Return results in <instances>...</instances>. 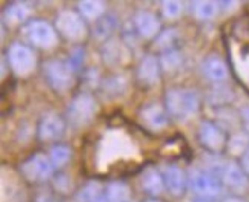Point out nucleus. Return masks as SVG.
Listing matches in <instances>:
<instances>
[{
  "label": "nucleus",
  "mask_w": 249,
  "mask_h": 202,
  "mask_svg": "<svg viewBox=\"0 0 249 202\" xmlns=\"http://www.w3.org/2000/svg\"><path fill=\"white\" fill-rule=\"evenodd\" d=\"M200 108V100L196 91L177 88L165 95V109L169 117L177 121H186L194 117Z\"/></svg>",
  "instance_id": "obj_1"
},
{
  "label": "nucleus",
  "mask_w": 249,
  "mask_h": 202,
  "mask_svg": "<svg viewBox=\"0 0 249 202\" xmlns=\"http://www.w3.org/2000/svg\"><path fill=\"white\" fill-rule=\"evenodd\" d=\"M95 110H97V103L94 97L88 92H82L75 95L66 106V121L72 127H83L94 118Z\"/></svg>",
  "instance_id": "obj_2"
},
{
  "label": "nucleus",
  "mask_w": 249,
  "mask_h": 202,
  "mask_svg": "<svg viewBox=\"0 0 249 202\" xmlns=\"http://www.w3.org/2000/svg\"><path fill=\"white\" fill-rule=\"evenodd\" d=\"M55 30L70 42H82L88 34L83 17L72 9H63L55 17Z\"/></svg>",
  "instance_id": "obj_3"
},
{
  "label": "nucleus",
  "mask_w": 249,
  "mask_h": 202,
  "mask_svg": "<svg viewBox=\"0 0 249 202\" xmlns=\"http://www.w3.org/2000/svg\"><path fill=\"white\" fill-rule=\"evenodd\" d=\"M43 72L51 88L59 92L70 89L74 83V69L68 62L57 59L46 62L43 64Z\"/></svg>",
  "instance_id": "obj_4"
},
{
  "label": "nucleus",
  "mask_w": 249,
  "mask_h": 202,
  "mask_svg": "<svg viewBox=\"0 0 249 202\" xmlns=\"http://www.w3.org/2000/svg\"><path fill=\"white\" fill-rule=\"evenodd\" d=\"M8 63L17 75H28L36 67V54L25 43L14 42L8 47Z\"/></svg>",
  "instance_id": "obj_5"
},
{
  "label": "nucleus",
  "mask_w": 249,
  "mask_h": 202,
  "mask_svg": "<svg viewBox=\"0 0 249 202\" xmlns=\"http://www.w3.org/2000/svg\"><path fill=\"white\" fill-rule=\"evenodd\" d=\"M25 34L33 46L40 47V49H50L57 45V30L46 20H33L26 25Z\"/></svg>",
  "instance_id": "obj_6"
},
{
  "label": "nucleus",
  "mask_w": 249,
  "mask_h": 202,
  "mask_svg": "<svg viewBox=\"0 0 249 202\" xmlns=\"http://www.w3.org/2000/svg\"><path fill=\"white\" fill-rule=\"evenodd\" d=\"M189 184L197 195L203 198H215L223 191V182L218 179L215 175L209 171L197 170L193 173V176L189 179Z\"/></svg>",
  "instance_id": "obj_7"
},
{
  "label": "nucleus",
  "mask_w": 249,
  "mask_h": 202,
  "mask_svg": "<svg viewBox=\"0 0 249 202\" xmlns=\"http://www.w3.org/2000/svg\"><path fill=\"white\" fill-rule=\"evenodd\" d=\"M198 140L206 150L213 152V153L222 152L226 146V135H225L223 129L217 126V124L213 121H203L200 124Z\"/></svg>",
  "instance_id": "obj_8"
},
{
  "label": "nucleus",
  "mask_w": 249,
  "mask_h": 202,
  "mask_svg": "<svg viewBox=\"0 0 249 202\" xmlns=\"http://www.w3.org/2000/svg\"><path fill=\"white\" fill-rule=\"evenodd\" d=\"M22 171L30 181H46L51 178L54 166L50 156H45L43 153H36L23 162Z\"/></svg>",
  "instance_id": "obj_9"
},
{
  "label": "nucleus",
  "mask_w": 249,
  "mask_h": 202,
  "mask_svg": "<svg viewBox=\"0 0 249 202\" xmlns=\"http://www.w3.org/2000/svg\"><path fill=\"white\" fill-rule=\"evenodd\" d=\"M222 182L223 186L234 191H245L249 187V176L245 173L240 164L228 162L222 169Z\"/></svg>",
  "instance_id": "obj_10"
},
{
  "label": "nucleus",
  "mask_w": 249,
  "mask_h": 202,
  "mask_svg": "<svg viewBox=\"0 0 249 202\" xmlns=\"http://www.w3.org/2000/svg\"><path fill=\"white\" fill-rule=\"evenodd\" d=\"M65 132V120L55 113H46L39 123V138L42 141H54Z\"/></svg>",
  "instance_id": "obj_11"
},
{
  "label": "nucleus",
  "mask_w": 249,
  "mask_h": 202,
  "mask_svg": "<svg viewBox=\"0 0 249 202\" xmlns=\"http://www.w3.org/2000/svg\"><path fill=\"white\" fill-rule=\"evenodd\" d=\"M160 72H161L160 60L156 55L148 54V55L143 57L139 67H137V78L142 84L152 86L154 83L159 81Z\"/></svg>",
  "instance_id": "obj_12"
},
{
  "label": "nucleus",
  "mask_w": 249,
  "mask_h": 202,
  "mask_svg": "<svg viewBox=\"0 0 249 202\" xmlns=\"http://www.w3.org/2000/svg\"><path fill=\"white\" fill-rule=\"evenodd\" d=\"M134 26L140 37L152 38L160 31V20L159 17L151 11H139L134 17Z\"/></svg>",
  "instance_id": "obj_13"
},
{
  "label": "nucleus",
  "mask_w": 249,
  "mask_h": 202,
  "mask_svg": "<svg viewBox=\"0 0 249 202\" xmlns=\"http://www.w3.org/2000/svg\"><path fill=\"white\" fill-rule=\"evenodd\" d=\"M142 121L152 130H160L168 124V112L160 104H148L142 109Z\"/></svg>",
  "instance_id": "obj_14"
},
{
  "label": "nucleus",
  "mask_w": 249,
  "mask_h": 202,
  "mask_svg": "<svg viewBox=\"0 0 249 202\" xmlns=\"http://www.w3.org/2000/svg\"><path fill=\"white\" fill-rule=\"evenodd\" d=\"M163 178H165L166 190L176 196L183 193L188 186V179H186L185 171L177 166H168L163 171Z\"/></svg>",
  "instance_id": "obj_15"
},
{
  "label": "nucleus",
  "mask_w": 249,
  "mask_h": 202,
  "mask_svg": "<svg viewBox=\"0 0 249 202\" xmlns=\"http://www.w3.org/2000/svg\"><path fill=\"white\" fill-rule=\"evenodd\" d=\"M142 187L146 193H149L152 196H157L160 193H163L165 188H166L163 173H160L156 169L146 170L142 176Z\"/></svg>",
  "instance_id": "obj_16"
},
{
  "label": "nucleus",
  "mask_w": 249,
  "mask_h": 202,
  "mask_svg": "<svg viewBox=\"0 0 249 202\" xmlns=\"http://www.w3.org/2000/svg\"><path fill=\"white\" fill-rule=\"evenodd\" d=\"M203 74L208 80L220 83V81L226 80L228 67L220 57L213 55V57H208V59L203 62Z\"/></svg>",
  "instance_id": "obj_17"
},
{
  "label": "nucleus",
  "mask_w": 249,
  "mask_h": 202,
  "mask_svg": "<svg viewBox=\"0 0 249 202\" xmlns=\"http://www.w3.org/2000/svg\"><path fill=\"white\" fill-rule=\"evenodd\" d=\"M77 13L86 20H95L105 16V3L100 0H83L77 5Z\"/></svg>",
  "instance_id": "obj_18"
},
{
  "label": "nucleus",
  "mask_w": 249,
  "mask_h": 202,
  "mask_svg": "<svg viewBox=\"0 0 249 202\" xmlns=\"http://www.w3.org/2000/svg\"><path fill=\"white\" fill-rule=\"evenodd\" d=\"M131 190L123 181H112L105 188V199L107 202H128Z\"/></svg>",
  "instance_id": "obj_19"
},
{
  "label": "nucleus",
  "mask_w": 249,
  "mask_h": 202,
  "mask_svg": "<svg viewBox=\"0 0 249 202\" xmlns=\"http://www.w3.org/2000/svg\"><path fill=\"white\" fill-rule=\"evenodd\" d=\"M220 5L217 2H213V0H198V2H194L191 5V9H193V14L200 18V20H211L214 18L218 13Z\"/></svg>",
  "instance_id": "obj_20"
},
{
  "label": "nucleus",
  "mask_w": 249,
  "mask_h": 202,
  "mask_svg": "<svg viewBox=\"0 0 249 202\" xmlns=\"http://www.w3.org/2000/svg\"><path fill=\"white\" fill-rule=\"evenodd\" d=\"M50 159L54 169H60L71 159V149L66 144H55L50 150Z\"/></svg>",
  "instance_id": "obj_21"
},
{
  "label": "nucleus",
  "mask_w": 249,
  "mask_h": 202,
  "mask_svg": "<svg viewBox=\"0 0 249 202\" xmlns=\"http://www.w3.org/2000/svg\"><path fill=\"white\" fill-rule=\"evenodd\" d=\"M30 16V9L25 3H11L5 9V18L6 22L17 25L26 20V17Z\"/></svg>",
  "instance_id": "obj_22"
},
{
  "label": "nucleus",
  "mask_w": 249,
  "mask_h": 202,
  "mask_svg": "<svg viewBox=\"0 0 249 202\" xmlns=\"http://www.w3.org/2000/svg\"><path fill=\"white\" fill-rule=\"evenodd\" d=\"M105 198V193H102V187L99 182H88L80 191H79V201L80 202H99Z\"/></svg>",
  "instance_id": "obj_23"
},
{
  "label": "nucleus",
  "mask_w": 249,
  "mask_h": 202,
  "mask_svg": "<svg viewBox=\"0 0 249 202\" xmlns=\"http://www.w3.org/2000/svg\"><path fill=\"white\" fill-rule=\"evenodd\" d=\"M180 64H181V55L176 49H169V51L163 52V55H161V59H160L161 69H165L168 72L178 69Z\"/></svg>",
  "instance_id": "obj_24"
},
{
  "label": "nucleus",
  "mask_w": 249,
  "mask_h": 202,
  "mask_svg": "<svg viewBox=\"0 0 249 202\" xmlns=\"http://www.w3.org/2000/svg\"><path fill=\"white\" fill-rule=\"evenodd\" d=\"M116 28V22H114L112 17H102L97 20V25L94 26V32L99 38H107Z\"/></svg>",
  "instance_id": "obj_25"
},
{
  "label": "nucleus",
  "mask_w": 249,
  "mask_h": 202,
  "mask_svg": "<svg viewBox=\"0 0 249 202\" xmlns=\"http://www.w3.org/2000/svg\"><path fill=\"white\" fill-rule=\"evenodd\" d=\"M177 37L178 35H177V32L174 30H166V31H163V32L159 35V38H157V46L161 47V51H163V52H166L169 49H174V45L177 42Z\"/></svg>",
  "instance_id": "obj_26"
},
{
  "label": "nucleus",
  "mask_w": 249,
  "mask_h": 202,
  "mask_svg": "<svg viewBox=\"0 0 249 202\" xmlns=\"http://www.w3.org/2000/svg\"><path fill=\"white\" fill-rule=\"evenodd\" d=\"M181 9H183V6H181V3L177 2V0H166V2L161 3V13H163V16L169 18V20L177 18L181 14Z\"/></svg>",
  "instance_id": "obj_27"
},
{
  "label": "nucleus",
  "mask_w": 249,
  "mask_h": 202,
  "mask_svg": "<svg viewBox=\"0 0 249 202\" xmlns=\"http://www.w3.org/2000/svg\"><path fill=\"white\" fill-rule=\"evenodd\" d=\"M242 169L245 170V173L249 176V149L242 155V162H240Z\"/></svg>",
  "instance_id": "obj_28"
},
{
  "label": "nucleus",
  "mask_w": 249,
  "mask_h": 202,
  "mask_svg": "<svg viewBox=\"0 0 249 202\" xmlns=\"http://www.w3.org/2000/svg\"><path fill=\"white\" fill-rule=\"evenodd\" d=\"M242 120H243L246 130L249 132V106H245V108L242 109Z\"/></svg>",
  "instance_id": "obj_29"
},
{
  "label": "nucleus",
  "mask_w": 249,
  "mask_h": 202,
  "mask_svg": "<svg viewBox=\"0 0 249 202\" xmlns=\"http://www.w3.org/2000/svg\"><path fill=\"white\" fill-rule=\"evenodd\" d=\"M223 202H246V201L242 199V198H238V196H228V198L223 199Z\"/></svg>",
  "instance_id": "obj_30"
},
{
  "label": "nucleus",
  "mask_w": 249,
  "mask_h": 202,
  "mask_svg": "<svg viewBox=\"0 0 249 202\" xmlns=\"http://www.w3.org/2000/svg\"><path fill=\"white\" fill-rule=\"evenodd\" d=\"M194 202H211L209 199H198V201H194Z\"/></svg>",
  "instance_id": "obj_31"
},
{
  "label": "nucleus",
  "mask_w": 249,
  "mask_h": 202,
  "mask_svg": "<svg viewBox=\"0 0 249 202\" xmlns=\"http://www.w3.org/2000/svg\"><path fill=\"white\" fill-rule=\"evenodd\" d=\"M146 202H161V201H159V199H149V201H146Z\"/></svg>",
  "instance_id": "obj_32"
},
{
  "label": "nucleus",
  "mask_w": 249,
  "mask_h": 202,
  "mask_svg": "<svg viewBox=\"0 0 249 202\" xmlns=\"http://www.w3.org/2000/svg\"><path fill=\"white\" fill-rule=\"evenodd\" d=\"M43 202H55V201H50V199H46V201H43Z\"/></svg>",
  "instance_id": "obj_33"
}]
</instances>
